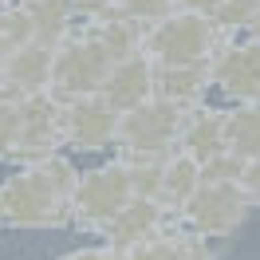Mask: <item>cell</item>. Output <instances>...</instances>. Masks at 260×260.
I'll list each match as a JSON object with an SVG mask.
<instances>
[{
    "instance_id": "27",
    "label": "cell",
    "mask_w": 260,
    "mask_h": 260,
    "mask_svg": "<svg viewBox=\"0 0 260 260\" xmlns=\"http://www.w3.org/2000/svg\"><path fill=\"white\" fill-rule=\"evenodd\" d=\"M8 51H12V44L0 36V79H4V59H8Z\"/></svg>"
},
{
    "instance_id": "11",
    "label": "cell",
    "mask_w": 260,
    "mask_h": 260,
    "mask_svg": "<svg viewBox=\"0 0 260 260\" xmlns=\"http://www.w3.org/2000/svg\"><path fill=\"white\" fill-rule=\"evenodd\" d=\"M181 154L189 162H209L225 150V111H213V107H193V111H181L178 118V138Z\"/></svg>"
},
{
    "instance_id": "10",
    "label": "cell",
    "mask_w": 260,
    "mask_h": 260,
    "mask_svg": "<svg viewBox=\"0 0 260 260\" xmlns=\"http://www.w3.org/2000/svg\"><path fill=\"white\" fill-rule=\"evenodd\" d=\"M150 95H154V63H150L146 55H130L122 63H114L111 71H107L103 87H99V99H103L114 114L146 103Z\"/></svg>"
},
{
    "instance_id": "8",
    "label": "cell",
    "mask_w": 260,
    "mask_h": 260,
    "mask_svg": "<svg viewBox=\"0 0 260 260\" xmlns=\"http://www.w3.org/2000/svg\"><path fill=\"white\" fill-rule=\"evenodd\" d=\"M209 83H217L225 95L244 99V103H260V44H244V48H221L209 55L205 63Z\"/></svg>"
},
{
    "instance_id": "4",
    "label": "cell",
    "mask_w": 260,
    "mask_h": 260,
    "mask_svg": "<svg viewBox=\"0 0 260 260\" xmlns=\"http://www.w3.org/2000/svg\"><path fill=\"white\" fill-rule=\"evenodd\" d=\"M134 189H130V178H126V166L122 162H111L103 170H91L83 174L75 193H71V221L79 229H107L114 221V213L126 205Z\"/></svg>"
},
{
    "instance_id": "22",
    "label": "cell",
    "mask_w": 260,
    "mask_h": 260,
    "mask_svg": "<svg viewBox=\"0 0 260 260\" xmlns=\"http://www.w3.org/2000/svg\"><path fill=\"white\" fill-rule=\"evenodd\" d=\"M16 134H20V111H16V103H0V158L12 154Z\"/></svg>"
},
{
    "instance_id": "6",
    "label": "cell",
    "mask_w": 260,
    "mask_h": 260,
    "mask_svg": "<svg viewBox=\"0 0 260 260\" xmlns=\"http://www.w3.org/2000/svg\"><path fill=\"white\" fill-rule=\"evenodd\" d=\"M181 209H185V221L193 225V233H201V237H225V233H233L244 221L248 201H244L237 181H201Z\"/></svg>"
},
{
    "instance_id": "28",
    "label": "cell",
    "mask_w": 260,
    "mask_h": 260,
    "mask_svg": "<svg viewBox=\"0 0 260 260\" xmlns=\"http://www.w3.org/2000/svg\"><path fill=\"white\" fill-rule=\"evenodd\" d=\"M0 12H8V0H0Z\"/></svg>"
},
{
    "instance_id": "7",
    "label": "cell",
    "mask_w": 260,
    "mask_h": 260,
    "mask_svg": "<svg viewBox=\"0 0 260 260\" xmlns=\"http://www.w3.org/2000/svg\"><path fill=\"white\" fill-rule=\"evenodd\" d=\"M16 111H20V134H16L12 154L32 166V162H40V158H48L51 150L63 142V134H59V114L63 111H59V103H55L48 91L20 95Z\"/></svg>"
},
{
    "instance_id": "29",
    "label": "cell",
    "mask_w": 260,
    "mask_h": 260,
    "mask_svg": "<svg viewBox=\"0 0 260 260\" xmlns=\"http://www.w3.org/2000/svg\"><path fill=\"white\" fill-rule=\"evenodd\" d=\"M0 225H4V221H0Z\"/></svg>"
},
{
    "instance_id": "3",
    "label": "cell",
    "mask_w": 260,
    "mask_h": 260,
    "mask_svg": "<svg viewBox=\"0 0 260 260\" xmlns=\"http://www.w3.org/2000/svg\"><path fill=\"white\" fill-rule=\"evenodd\" d=\"M111 59L107 51L99 48L91 36H79V40H67L59 51H51V71H48V91L55 103H75V99L99 95V87L111 71Z\"/></svg>"
},
{
    "instance_id": "17",
    "label": "cell",
    "mask_w": 260,
    "mask_h": 260,
    "mask_svg": "<svg viewBox=\"0 0 260 260\" xmlns=\"http://www.w3.org/2000/svg\"><path fill=\"white\" fill-rule=\"evenodd\" d=\"M201 185V166L189 162L185 154H174L170 162H162V181H158V197L174 201V205H185L193 189Z\"/></svg>"
},
{
    "instance_id": "13",
    "label": "cell",
    "mask_w": 260,
    "mask_h": 260,
    "mask_svg": "<svg viewBox=\"0 0 260 260\" xmlns=\"http://www.w3.org/2000/svg\"><path fill=\"white\" fill-rule=\"evenodd\" d=\"M16 8L28 20V44L51 48L55 40L67 36V24H71V4L67 0H20Z\"/></svg>"
},
{
    "instance_id": "26",
    "label": "cell",
    "mask_w": 260,
    "mask_h": 260,
    "mask_svg": "<svg viewBox=\"0 0 260 260\" xmlns=\"http://www.w3.org/2000/svg\"><path fill=\"white\" fill-rule=\"evenodd\" d=\"M59 260H111V252L107 248H79V252H67Z\"/></svg>"
},
{
    "instance_id": "15",
    "label": "cell",
    "mask_w": 260,
    "mask_h": 260,
    "mask_svg": "<svg viewBox=\"0 0 260 260\" xmlns=\"http://www.w3.org/2000/svg\"><path fill=\"white\" fill-rule=\"evenodd\" d=\"M205 87H209L205 67H154V99H162L178 111L193 107Z\"/></svg>"
},
{
    "instance_id": "24",
    "label": "cell",
    "mask_w": 260,
    "mask_h": 260,
    "mask_svg": "<svg viewBox=\"0 0 260 260\" xmlns=\"http://www.w3.org/2000/svg\"><path fill=\"white\" fill-rule=\"evenodd\" d=\"M174 8L181 12H193V16H217V8H221V0H174Z\"/></svg>"
},
{
    "instance_id": "23",
    "label": "cell",
    "mask_w": 260,
    "mask_h": 260,
    "mask_svg": "<svg viewBox=\"0 0 260 260\" xmlns=\"http://www.w3.org/2000/svg\"><path fill=\"white\" fill-rule=\"evenodd\" d=\"M237 185H241L244 201H256V205H260V154H256V158H248V162L241 166Z\"/></svg>"
},
{
    "instance_id": "16",
    "label": "cell",
    "mask_w": 260,
    "mask_h": 260,
    "mask_svg": "<svg viewBox=\"0 0 260 260\" xmlns=\"http://www.w3.org/2000/svg\"><path fill=\"white\" fill-rule=\"evenodd\" d=\"M225 150L241 162L260 154V103H244L237 111H225Z\"/></svg>"
},
{
    "instance_id": "18",
    "label": "cell",
    "mask_w": 260,
    "mask_h": 260,
    "mask_svg": "<svg viewBox=\"0 0 260 260\" xmlns=\"http://www.w3.org/2000/svg\"><path fill=\"white\" fill-rule=\"evenodd\" d=\"M118 4V12L134 24H154V20H162L174 12V0H114Z\"/></svg>"
},
{
    "instance_id": "12",
    "label": "cell",
    "mask_w": 260,
    "mask_h": 260,
    "mask_svg": "<svg viewBox=\"0 0 260 260\" xmlns=\"http://www.w3.org/2000/svg\"><path fill=\"white\" fill-rule=\"evenodd\" d=\"M162 225V205L158 201H150V197H130L122 209L114 213V221L103 233H107V241H111V248L107 252H126V248H134V244L150 241V233Z\"/></svg>"
},
{
    "instance_id": "5",
    "label": "cell",
    "mask_w": 260,
    "mask_h": 260,
    "mask_svg": "<svg viewBox=\"0 0 260 260\" xmlns=\"http://www.w3.org/2000/svg\"><path fill=\"white\" fill-rule=\"evenodd\" d=\"M178 118H181L178 107H170V103L150 95L146 103H138V107H130V111L118 114L114 138H118L122 154L158 158V154H166V146H174V138H178Z\"/></svg>"
},
{
    "instance_id": "20",
    "label": "cell",
    "mask_w": 260,
    "mask_h": 260,
    "mask_svg": "<svg viewBox=\"0 0 260 260\" xmlns=\"http://www.w3.org/2000/svg\"><path fill=\"white\" fill-rule=\"evenodd\" d=\"M260 16V0H221V8H217V24H233V28H241V24H256Z\"/></svg>"
},
{
    "instance_id": "2",
    "label": "cell",
    "mask_w": 260,
    "mask_h": 260,
    "mask_svg": "<svg viewBox=\"0 0 260 260\" xmlns=\"http://www.w3.org/2000/svg\"><path fill=\"white\" fill-rule=\"evenodd\" d=\"M71 197H63L48 178H40L32 166L0 181V221L16 229H48L63 225L71 217Z\"/></svg>"
},
{
    "instance_id": "25",
    "label": "cell",
    "mask_w": 260,
    "mask_h": 260,
    "mask_svg": "<svg viewBox=\"0 0 260 260\" xmlns=\"http://www.w3.org/2000/svg\"><path fill=\"white\" fill-rule=\"evenodd\" d=\"M71 4V12H91V16H99V12H107L114 0H67Z\"/></svg>"
},
{
    "instance_id": "1",
    "label": "cell",
    "mask_w": 260,
    "mask_h": 260,
    "mask_svg": "<svg viewBox=\"0 0 260 260\" xmlns=\"http://www.w3.org/2000/svg\"><path fill=\"white\" fill-rule=\"evenodd\" d=\"M213 36H217V24L209 16L170 12L142 28L138 55H146L158 67H205L213 55Z\"/></svg>"
},
{
    "instance_id": "19",
    "label": "cell",
    "mask_w": 260,
    "mask_h": 260,
    "mask_svg": "<svg viewBox=\"0 0 260 260\" xmlns=\"http://www.w3.org/2000/svg\"><path fill=\"white\" fill-rule=\"evenodd\" d=\"M122 260H185L181 241H162V237H150V241L134 244L122 252Z\"/></svg>"
},
{
    "instance_id": "21",
    "label": "cell",
    "mask_w": 260,
    "mask_h": 260,
    "mask_svg": "<svg viewBox=\"0 0 260 260\" xmlns=\"http://www.w3.org/2000/svg\"><path fill=\"white\" fill-rule=\"evenodd\" d=\"M241 158H233L229 150H221L217 158H209V162H201V181H237L241 178Z\"/></svg>"
},
{
    "instance_id": "14",
    "label": "cell",
    "mask_w": 260,
    "mask_h": 260,
    "mask_svg": "<svg viewBox=\"0 0 260 260\" xmlns=\"http://www.w3.org/2000/svg\"><path fill=\"white\" fill-rule=\"evenodd\" d=\"M48 71H51V48H40V44H20L4 59V83H12L20 95L44 91Z\"/></svg>"
},
{
    "instance_id": "9",
    "label": "cell",
    "mask_w": 260,
    "mask_h": 260,
    "mask_svg": "<svg viewBox=\"0 0 260 260\" xmlns=\"http://www.w3.org/2000/svg\"><path fill=\"white\" fill-rule=\"evenodd\" d=\"M114 126H118V114H114L99 95L75 99V103H67V111L59 114V134H63V142H71V146H79V150L111 146Z\"/></svg>"
}]
</instances>
